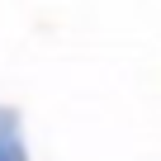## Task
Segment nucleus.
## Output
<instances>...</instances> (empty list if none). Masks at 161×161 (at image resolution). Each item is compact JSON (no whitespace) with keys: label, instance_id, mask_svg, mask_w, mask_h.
<instances>
[{"label":"nucleus","instance_id":"nucleus-1","mask_svg":"<svg viewBox=\"0 0 161 161\" xmlns=\"http://www.w3.org/2000/svg\"><path fill=\"white\" fill-rule=\"evenodd\" d=\"M0 161H29L24 156V137H19V123L0 109Z\"/></svg>","mask_w":161,"mask_h":161}]
</instances>
